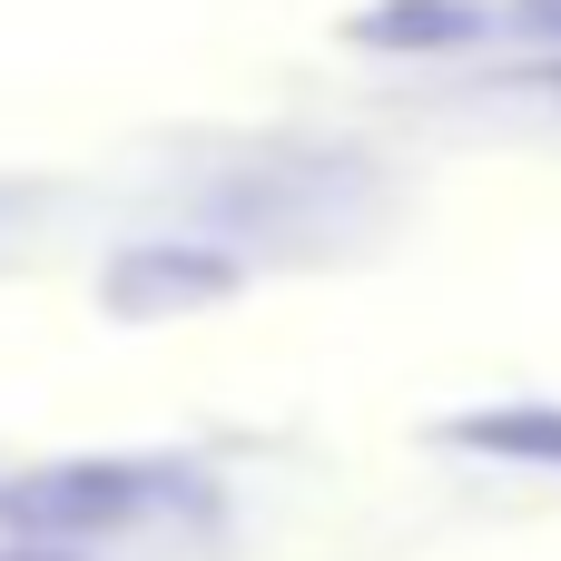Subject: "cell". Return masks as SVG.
<instances>
[{
  "instance_id": "3957f363",
  "label": "cell",
  "mask_w": 561,
  "mask_h": 561,
  "mask_svg": "<svg viewBox=\"0 0 561 561\" xmlns=\"http://www.w3.org/2000/svg\"><path fill=\"white\" fill-rule=\"evenodd\" d=\"M454 444L503 454V463H561V404H503V414H473V424H454Z\"/></svg>"
},
{
  "instance_id": "7a4b0ae2",
  "label": "cell",
  "mask_w": 561,
  "mask_h": 561,
  "mask_svg": "<svg viewBox=\"0 0 561 561\" xmlns=\"http://www.w3.org/2000/svg\"><path fill=\"white\" fill-rule=\"evenodd\" d=\"M237 276L217 256H178V247H128L108 266V306L118 316H168V306H197V296H227Z\"/></svg>"
},
{
  "instance_id": "277c9868",
  "label": "cell",
  "mask_w": 561,
  "mask_h": 561,
  "mask_svg": "<svg viewBox=\"0 0 561 561\" xmlns=\"http://www.w3.org/2000/svg\"><path fill=\"white\" fill-rule=\"evenodd\" d=\"M0 561H69L59 542H20V552H0Z\"/></svg>"
},
{
  "instance_id": "6da1fadb",
  "label": "cell",
  "mask_w": 561,
  "mask_h": 561,
  "mask_svg": "<svg viewBox=\"0 0 561 561\" xmlns=\"http://www.w3.org/2000/svg\"><path fill=\"white\" fill-rule=\"evenodd\" d=\"M168 503V473L158 463H59V473H30V483H10L0 493V513L10 523H30V533H108V523H138V513H158Z\"/></svg>"
}]
</instances>
